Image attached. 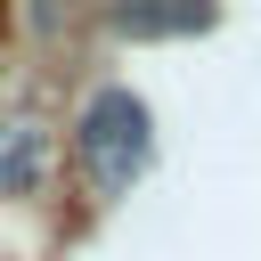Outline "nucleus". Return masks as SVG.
Returning <instances> with one entry per match:
<instances>
[{"label": "nucleus", "instance_id": "obj_2", "mask_svg": "<svg viewBox=\"0 0 261 261\" xmlns=\"http://www.w3.org/2000/svg\"><path fill=\"white\" fill-rule=\"evenodd\" d=\"M41 188H49V122L0 114V196H41Z\"/></svg>", "mask_w": 261, "mask_h": 261}, {"label": "nucleus", "instance_id": "obj_1", "mask_svg": "<svg viewBox=\"0 0 261 261\" xmlns=\"http://www.w3.org/2000/svg\"><path fill=\"white\" fill-rule=\"evenodd\" d=\"M73 155H82V171H90L98 196H130L147 179V163H155V114H147V98L130 82H98L82 98V114H73Z\"/></svg>", "mask_w": 261, "mask_h": 261}, {"label": "nucleus", "instance_id": "obj_3", "mask_svg": "<svg viewBox=\"0 0 261 261\" xmlns=\"http://www.w3.org/2000/svg\"><path fill=\"white\" fill-rule=\"evenodd\" d=\"M114 33L122 41H179V33H212V16L196 8V16H114Z\"/></svg>", "mask_w": 261, "mask_h": 261}]
</instances>
